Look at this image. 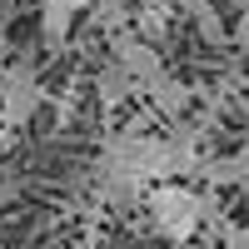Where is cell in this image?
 I'll return each instance as SVG.
<instances>
[{
    "label": "cell",
    "mask_w": 249,
    "mask_h": 249,
    "mask_svg": "<svg viewBox=\"0 0 249 249\" xmlns=\"http://www.w3.org/2000/svg\"><path fill=\"white\" fill-rule=\"evenodd\" d=\"M144 210H150V224L164 239H190L199 230V219H214V199L179 179H160L144 190Z\"/></svg>",
    "instance_id": "6da1fadb"
},
{
    "label": "cell",
    "mask_w": 249,
    "mask_h": 249,
    "mask_svg": "<svg viewBox=\"0 0 249 249\" xmlns=\"http://www.w3.org/2000/svg\"><path fill=\"white\" fill-rule=\"evenodd\" d=\"M110 60L130 70V80H135L140 90H144V85H155V80L164 75L160 50H155L144 35H130V30H115V35H110Z\"/></svg>",
    "instance_id": "7a4b0ae2"
},
{
    "label": "cell",
    "mask_w": 249,
    "mask_h": 249,
    "mask_svg": "<svg viewBox=\"0 0 249 249\" xmlns=\"http://www.w3.org/2000/svg\"><path fill=\"white\" fill-rule=\"evenodd\" d=\"M35 110H40V80L30 75V65L0 70V120L5 124H25Z\"/></svg>",
    "instance_id": "3957f363"
},
{
    "label": "cell",
    "mask_w": 249,
    "mask_h": 249,
    "mask_svg": "<svg viewBox=\"0 0 249 249\" xmlns=\"http://www.w3.org/2000/svg\"><path fill=\"white\" fill-rule=\"evenodd\" d=\"M95 0H40V30H45V40H65L70 35V20L80 15V10H90Z\"/></svg>",
    "instance_id": "277c9868"
},
{
    "label": "cell",
    "mask_w": 249,
    "mask_h": 249,
    "mask_svg": "<svg viewBox=\"0 0 249 249\" xmlns=\"http://www.w3.org/2000/svg\"><path fill=\"white\" fill-rule=\"evenodd\" d=\"M130 90H135L130 70H124V65H115V60H110V65L95 75V95H100V105H105V110L124 105V100H130Z\"/></svg>",
    "instance_id": "5b68a950"
},
{
    "label": "cell",
    "mask_w": 249,
    "mask_h": 249,
    "mask_svg": "<svg viewBox=\"0 0 249 249\" xmlns=\"http://www.w3.org/2000/svg\"><path fill=\"white\" fill-rule=\"evenodd\" d=\"M144 90H150L160 115H184V110H190V85H179L175 75H160L155 85H144Z\"/></svg>",
    "instance_id": "8992f818"
},
{
    "label": "cell",
    "mask_w": 249,
    "mask_h": 249,
    "mask_svg": "<svg viewBox=\"0 0 249 249\" xmlns=\"http://www.w3.org/2000/svg\"><path fill=\"white\" fill-rule=\"evenodd\" d=\"M90 10H95V25L100 30H110V35L124 30V0H95Z\"/></svg>",
    "instance_id": "52a82bcc"
},
{
    "label": "cell",
    "mask_w": 249,
    "mask_h": 249,
    "mask_svg": "<svg viewBox=\"0 0 249 249\" xmlns=\"http://www.w3.org/2000/svg\"><path fill=\"white\" fill-rule=\"evenodd\" d=\"M214 224H219V244H224V249H249V224L219 219V214H214Z\"/></svg>",
    "instance_id": "ba28073f"
},
{
    "label": "cell",
    "mask_w": 249,
    "mask_h": 249,
    "mask_svg": "<svg viewBox=\"0 0 249 249\" xmlns=\"http://www.w3.org/2000/svg\"><path fill=\"white\" fill-rule=\"evenodd\" d=\"M195 25L204 30V40H214V45H224V40H230V35H224V20H219V10H214V5L204 10V15H195Z\"/></svg>",
    "instance_id": "9c48e42d"
},
{
    "label": "cell",
    "mask_w": 249,
    "mask_h": 249,
    "mask_svg": "<svg viewBox=\"0 0 249 249\" xmlns=\"http://www.w3.org/2000/svg\"><path fill=\"white\" fill-rule=\"evenodd\" d=\"M135 25H140V35H144V40H155V35H164V15H160V10H150V5H144V10H140V20H135Z\"/></svg>",
    "instance_id": "30bf717a"
},
{
    "label": "cell",
    "mask_w": 249,
    "mask_h": 249,
    "mask_svg": "<svg viewBox=\"0 0 249 249\" xmlns=\"http://www.w3.org/2000/svg\"><path fill=\"white\" fill-rule=\"evenodd\" d=\"M234 184H244V190H249V140L239 144V155H234Z\"/></svg>",
    "instance_id": "8fae6325"
},
{
    "label": "cell",
    "mask_w": 249,
    "mask_h": 249,
    "mask_svg": "<svg viewBox=\"0 0 249 249\" xmlns=\"http://www.w3.org/2000/svg\"><path fill=\"white\" fill-rule=\"evenodd\" d=\"M170 5H179V10H190V15H204L214 5V0H170Z\"/></svg>",
    "instance_id": "7c38bea8"
},
{
    "label": "cell",
    "mask_w": 249,
    "mask_h": 249,
    "mask_svg": "<svg viewBox=\"0 0 249 249\" xmlns=\"http://www.w3.org/2000/svg\"><path fill=\"white\" fill-rule=\"evenodd\" d=\"M234 40H239V45H249V5H244V15H239V25H234Z\"/></svg>",
    "instance_id": "4fadbf2b"
},
{
    "label": "cell",
    "mask_w": 249,
    "mask_h": 249,
    "mask_svg": "<svg viewBox=\"0 0 249 249\" xmlns=\"http://www.w3.org/2000/svg\"><path fill=\"white\" fill-rule=\"evenodd\" d=\"M5 20H10V5H0V65H5Z\"/></svg>",
    "instance_id": "5bb4252c"
},
{
    "label": "cell",
    "mask_w": 249,
    "mask_h": 249,
    "mask_svg": "<svg viewBox=\"0 0 249 249\" xmlns=\"http://www.w3.org/2000/svg\"><path fill=\"white\" fill-rule=\"evenodd\" d=\"M10 195H15V190H10V184H0V204H5V199H10Z\"/></svg>",
    "instance_id": "9a60e30c"
},
{
    "label": "cell",
    "mask_w": 249,
    "mask_h": 249,
    "mask_svg": "<svg viewBox=\"0 0 249 249\" xmlns=\"http://www.w3.org/2000/svg\"><path fill=\"white\" fill-rule=\"evenodd\" d=\"M135 5H150V0H135Z\"/></svg>",
    "instance_id": "2e32d148"
}]
</instances>
